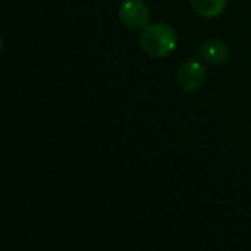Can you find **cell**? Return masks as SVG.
Instances as JSON below:
<instances>
[{"instance_id":"cell-1","label":"cell","mask_w":251,"mask_h":251,"mask_svg":"<svg viewBox=\"0 0 251 251\" xmlns=\"http://www.w3.org/2000/svg\"><path fill=\"white\" fill-rule=\"evenodd\" d=\"M178 44L175 29L165 22L149 24L141 29L140 46L151 57L169 56Z\"/></svg>"},{"instance_id":"cell-3","label":"cell","mask_w":251,"mask_h":251,"mask_svg":"<svg viewBox=\"0 0 251 251\" xmlns=\"http://www.w3.org/2000/svg\"><path fill=\"white\" fill-rule=\"evenodd\" d=\"M121 22L129 29H143L149 25L150 9L143 0H124L118 10Z\"/></svg>"},{"instance_id":"cell-2","label":"cell","mask_w":251,"mask_h":251,"mask_svg":"<svg viewBox=\"0 0 251 251\" xmlns=\"http://www.w3.org/2000/svg\"><path fill=\"white\" fill-rule=\"evenodd\" d=\"M207 79L206 66L197 60L184 62L176 72V84L185 93L199 91Z\"/></svg>"},{"instance_id":"cell-5","label":"cell","mask_w":251,"mask_h":251,"mask_svg":"<svg viewBox=\"0 0 251 251\" xmlns=\"http://www.w3.org/2000/svg\"><path fill=\"white\" fill-rule=\"evenodd\" d=\"M194 12L203 18H215L226 7L228 0H190Z\"/></svg>"},{"instance_id":"cell-4","label":"cell","mask_w":251,"mask_h":251,"mask_svg":"<svg viewBox=\"0 0 251 251\" xmlns=\"http://www.w3.org/2000/svg\"><path fill=\"white\" fill-rule=\"evenodd\" d=\"M200 56L210 65H222L231 56L229 46L222 40H209L204 41L199 49Z\"/></svg>"}]
</instances>
